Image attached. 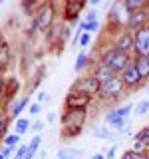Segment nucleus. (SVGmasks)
Wrapping results in <instances>:
<instances>
[{"label":"nucleus","instance_id":"1","mask_svg":"<svg viewBox=\"0 0 149 159\" xmlns=\"http://www.w3.org/2000/svg\"><path fill=\"white\" fill-rule=\"evenodd\" d=\"M103 66H107V68H111L113 72L115 74H119V72H125V68L129 66V64H131V60H129V56L125 52H119V50H109V52L106 54V56H103Z\"/></svg>","mask_w":149,"mask_h":159},{"label":"nucleus","instance_id":"2","mask_svg":"<svg viewBox=\"0 0 149 159\" xmlns=\"http://www.w3.org/2000/svg\"><path fill=\"white\" fill-rule=\"evenodd\" d=\"M86 123V109H68L62 116V125L64 129H82Z\"/></svg>","mask_w":149,"mask_h":159},{"label":"nucleus","instance_id":"3","mask_svg":"<svg viewBox=\"0 0 149 159\" xmlns=\"http://www.w3.org/2000/svg\"><path fill=\"white\" fill-rule=\"evenodd\" d=\"M133 52L137 54V58L149 56V24L143 28H139L135 34H133Z\"/></svg>","mask_w":149,"mask_h":159},{"label":"nucleus","instance_id":"4","mask_svg":"<svg viewBox=\"0 0 149 159\" xmlns=\"http://www.w3.org/2000/svg\"><path fill=\"white\" fill-rule=\"evenodd\" d=\"M99 89H102V84L97 82L96 76L82 78V80H78V82L72 86V92L86 93V96H96V93H99Z\"/></svg>","mask_w":149,"mask_h":159},{"label":"nucleus","instance_id":"5","mask_svg":"<svg viewBox=\"0 0 149 159\" xmlns=\"http://www.w3.org/2000/svg\"><path fill=\"white\" fill-rule=\"evenodd\" d=\"M54 22V6L52 4H44L34 12V24L38 30H48L50 24Z\"/></svg>","mask_w":149,"mask_h":159},{"label":"nucleus","instance_id":"6","mask_svg":"<svg viewBox=\"0 0 149 159\" xmlns=\"http://www.w3.org/2000/svg\"><path fill=\"white\" fill-rule=\"evenodd\" d=\"M92 102V96L86 93H78V92H70L66 96V107L68 109H86Z\"/></svg>","mask_w":149,"mask_h":159},{"label":"nucleus","instance_id":"7","mask_svg":"<svg viewBox=\"0 0 149 159\" xmlns=\"http://www.w3.org/2000/svg\"><path fill=\"white\" fill-rule=\"evenodd\" d=\"M123 88H125L123 80H121V78H113L109 84H106V86H102V89H99V96H102V98H106V99L117 98L119 93L123 92Z\"/></svg>","mask_w":149,"mask_h":159},{"label":"nucleus","instance_id":"8","mask_svg":"<svg viewBox=\"0 0 149 159\" xmlns=\"http://www.w3.org/2000/svg\"><path fill=\"white\" fill-rule=\"evenodd\" d=\"M121 80H123V84H125L127 88H135L137 84H141V82H143L141 76H139V72H137L135 62H131V64H129V66L125 68V72L121 74Z\"/></svg>","mask_w":149,"mask_h":159},{"label":"nucleus","instance_id":"9","mask_svg":"<svg viewBox=\"0 0 149 159\" xmlns=\"http://www.w3.org/2000/svg\"><path fill=\"white\" fill-rule=\"evenodd\" d=\"M133 109L131 103H127V106H123V107H117V109H113V111H109L107 116H106V121L107 123H111V125H117L119 121H123L127 116H129V111Z\"/></svg>","mask_w":149,"mask_h":159},{"label":"nucleus","instance_id":"10","mask_svg":"<svg viewBox=\"0 0 149 159\" xmlns=\"http://www.w3.org/2000/svg\"><path fill=\"white\" fill-rule=\"evenodd\" d=\"M147 20H149V16H147L145 10H141V12H133V14H129V18H127V28L137 32L139 28L147 26Z\"/></svg>","mask_w":149,"mask_h":159},{"label":"nucleus","instance_id":"11","mask_svg":"<svg viewBox=\"0 0 149 159\" xmlns=\"http://www.w3.org/2000/svg\"><path fill=\"white\" fill-rule=\"evenodd\" d=\"M133 34L131 32H123L119 34V38L115 40V50H119V52H129V50H133Z\"/></svg>","mask_w":149,"mask_h":159},{"label":"nucleus","instance_id":"12","mask_svg":"<svg viewBox=\"0 0 149 159\" xmlns=\"http://www.w3.org/2000/svg\"><path fill=\"white\" fill-rule=\"evenodd\" d=\"M93 76L97 78V82L102 84V86H106V84H109L113 78H117V76H115V72H113L111 68L103 66V64H102V66H97V70H96V74H93Z\"/></svg>","mask_w":149,"mask_h":159},{"label":"nucleus","instance_id":"13","mask_svg":"<svg viewBox=\"0 0 149 159\" xmlns=\"http://www.w3.org/2000/svg\"><path fill=\"white\" fill-rule=\"evenodd\" d=\"M84 8V2H66V10H64V16H66V20H74V18H78V14H79V10Z\"/></svg>","mask_w":149,"mask_h":159},{"label":"nucleus","instance_id":"14","mask_svg":"<svg viewBox=\"0 0 149 159\" xmlns=\"http://www.w3.org/2000/svg\"><path fill=\"white\" fill-rule=\"evenodd\" d=\"M135 66H137V72L141 76V80H147L149 78V56L135 58Z\"/></svg>","mask_w":149,"mask_h":159},{"label":"nucleus","instance_id":"15","mask_svg":"<svg viewBox=\"0 0 149 159\" xmlns=\"http://www.w3.org/2000/svg\"><path fill=\"white\" fill-rule=\"evenodd\" d=\"M123 6H125V10L129 14H133V12H141V10H145L147 2H145V0H125Z\"/></svg>","mask_w":149,"mask_h":159},{"label":"nucleus","instance_id":"16","mask_svg":"<svg viewBox=\"0 0 149 159\" xmlns=\"http://www.w3.org/2000/svg\"><path fill=\"white\" fill-rule=\"evenodd\" d=\"M82 155L79 149H72V147H62L58 151V159H78Z\"/></svg>","mask_w":149,"mask_h":159},{"label":"nucleus","instance_id":"17","mask_svg":"<svg viewBox=\"0 0 149 159\" xmlns=\"http://www.w3.org/2000/svg\"><path fill=\"white\" fill-rule=\"evenodd\" d=\"M26 106H28V98H22V99H18V102H14V106H12V117L18 119L20 111H22Z\"/></svg>","mask_w":149,"mask_h":159},{"label":"nucleus","instance_id":"18","mask_svg":"<svg viewBox=\"0 0 149 159\" xmlns=\"http://www.w3.org/2000/svg\"><path fill=\"white\" fill-rule=\"evenodd\" d=\"M8 62H10V48H8V44L4 42V44H2V48H0V66L6 68V66H8Z\"/></svg>","mask_w":149,"mask_h":159},{"label":"nucleus","instance_id":"19","mask_svg":"<svg viewBox=\"0 0 149 159\" xmlns=\"http://www.w3.org/2000/svg\"><path fill=\"white\" fill-rule=\"evenodd\" d=\"M28 127H30V121H28L26 117H18V119H16V133H18V135L26 133Z\"/></svg>","mask_w":149,"mask_h":159},{"label":"nucleus","instance_id":"20","mask_svg":"<svg viewBox=\"0 0 149 159\" xmlns=\"http://www.w3.org/2000/svg\"><path fill=\"white\" fill-rule=\"evenodd\" d=\"M147 111H149V99H141V102L135 106V116L141 117V116H145Z\"/></svg>","mask_w":149,"mask_h":159},{"label":"nucleus","instance_id":"21","mask_svg":"<svg viewBox=\"0 0 149 159\" xmlns=\"http://www.w3.org/2000/svg\"><path fill=\"white\" fill-rule=\"evenodd\" d=\"M93 135L99 137V139H113V133L109 131V129H106V127H96L93 129Z\"/></svg>","mask_w":149,"mask_h":159},{"label":"nucleus","instance_id":"22","mask_svg":"<svg viewBox=\"0 0 149 159\" xmlns=\"http://www.w3.org/2000/svg\"><path fill=\"white\" fill-rule=\"evenodd\" d=\"M20 141V135L18 133H12V135H6L4 137V145L6 147H12V149H16V143Z\"/></svg>","mask_w":149,"mask_h":159},{"label":"nucleus","instance_id":"23","mask_svg":"<svg viewBox=\"0 0 149 159\" xmlns=\"http://www.w3.org/2000/svg\"><path fill=\"white\" fill-rule=\"evenodd\" d=\"M137 141H141V143H145V145H149V127H143V129H139V133L135 135Z\"/></svg>","mask_w":149,"mask_h":159},{"label":"nucleus","instance_id":"24","mask_svg":"<svg viewBox=\"0 0 149 159\" xmlns=\"http://www.w3.org/2000/svg\"><path fill=\"white\" fill-rule=\"evenodd\" d=\"M86 62H88V54H79L78 60H76V64H74V70H76V72H79V70L86 66Z\"/></svg>","mask_w":149,"mask_h":159},{"label":"nucleus","instance_id":"25","mask_svg":"<svg viewBox=\"0 0 149 159\" xmlns=\"http://www.w3.org/2000/svg\"><path fill=\"white\" fill-rule=\"evenodd\" d=\"M123 159H149V157L145 155V153H135V151L129 149V151L123 153Z\"/></svg>","mask_w":149,"mask_h":159},{"label":"nucleus","instance_id":"26","mask_svg":"<svg viewBox=\"0 0 149 159\" xmlns=\"http://www.w3.org/2000/svg\"><path fill=\"white\" fill-rule=\"evenodd\" d=\"M99 28V24L97 22H82V30H86V32H96V30Z\"/></svg>","mask_w":149,"mask_h":159},{"label":"nucleus","instance_id":"27","mask_svg":"<svg viewBox=\"0 0 149 159\" xmlns=\"http://www.w3.org/2000/svg\"><path fill=\"white\" fill-rule=\"evenodd\" d=\"M40 143H42V137H40V135H36L32 141H30V153H32V155L36 153V149L40 147Z\"/></svg>","mask_w":149,"mask_h":159},{"label":"nucleus","instance_id":"28","mask_svg":"<svg viewBox=\"0 0 149 159\" xmlns=\"http://www.w3.org/2000/svg\"><path fill=\"white\" fill-rule=\"evenodd\" d=\"M145 149H147V145H145V143L137 141V139H135V141H133V147H131V151H135V153H143V151H145Z\"/></svg>","mask_w":149,"mask_h":159},{"label":"nucleus","instance_id":"29","mask_svg":"<svg viewBox=\"0 0 149 159\" xmlns=\"http://www.w3.org/2000/svg\"><path fill=\"white\" fill-rule=\"evenodd\" d=\"M88 44H89V34H88V32H84V34H82V38H79V46L86 48Z\"/></svg>","mask_w":149,"mask_h":159},{"label":"nucleus","instance_id":"30","mask_svg":"<svg viewBox=\"0 0 149 159\" xmlns=\"http://www.w3.org/2000/svg\"><path fill=\"white\" fill-rule=\"evenodd\" d=\"M12 151H14L12 147H6V145H4V147H2V153H0V157H2V159H8L10 155H12Z\"/></svg>","mask_w":149,"mask_h":159},{"label":"nucleus","instance_id":"31","mask_svg":"<svg viewBox=\"0 0 149 159\" xmlns=\"http://www.w3.org/2000/svg\"><path fill=\"white\" fill-rule=\"evenodd\" d=\"M30 113H32V116H38L40 113V103H32V106H30Z\"/></svg>","mask_w":149,"mask_h":159},{"label":"nucleus","instance_id":"32","mask_svg":"<svg viewBox=\"0 0 149 159\" xmlns=\"http://www.w3.org/2000/svg\"><path fill=\"white\" fill-rule=\"evenodd\" d=\"M0 125H2V127H0V131L6 133L8 131V117H2V123H0Z\"/></svg>","mask_w":149,"mask_h":159},{"label":"nucleus","instance_id":"33","mask_svg":"<svg viewBox=\"0 0 149 159\" xmlns=\"http://www.w3.org/2000/svg\"><path fill=\"white\" fill-rule=\"evenodd\" d=\"M46 99H48V96H46L44 92H40V93H38V102H46Z\"/></svg>","mask_w":149,"mask_h":159},{"label":"nucleus","instance_id":"34","mask_svg":"<svg viewBox=\"0 0 149 159\" xmlns=\"http://www.w3.org/2000/svg\"><path fill=\"white\" fill-rule=\"evenodd\" d=\"M113 155H115V147H111V149L107 151V157H106V159H113Z\"/></svg>","mask_w":149,"mask_h":159},{"label":"nucleus","instance_id":"35","mask_svg":"<svg viewBox=\"0 0 149 159\" xmlns=\"http://www.w3.org/2000/svg\"><path fill=\"white\" fill-rule=\"evenodd\" d=\"M42 127H44V123H42V121H38V123H34V127H32V129H34V131H40Z\"/></svg>","mask_w":149,"mask_h":159},{"label":"nucleus","instance_id":"36","mask_svg":"<svg viewBox=\"0 0 149 159\" xmlns=\"http://www.w3.org/2000/svg\"><path fill=\"white\" fill-rule=\"evenodd\" d=\"M92 159H106V157H103V155H102V153H97V155H93Z\"/></svg>","mask_w":149,"mask_h":159},{"label":"nucleus","instance_id":"37","mask_svg":"<svg viewBox=\"0 0 149 159\" xmlns=\"http://www.w3.org/2000/svg\"><path fill=\"white\" fill-rule=\"evenodd\" d=\"M147 92H149V88H147Z\"/></svg>","mask_w":149,"mask_h":159},{"label":"nucleus","instance_id":"38","mask_svg":"<svg viewBox=\"0 0 149 159\" xmlns=\"http://www.w3.org/2000/svg\"><path fill=\"white\" fill-rule=\"evenodd\" d=\"M147 149H149V145H147Z\"/></svg>","mask_w":149,"mask_h":159}]
</instances>
